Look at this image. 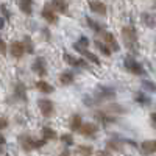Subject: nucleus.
Returning <instances> with one entry per match:
<instances>
[{
    "mask_svg": "<svg viewBox=\"0 0 156 156\" xmlns=\"http://www.w3.org/2000/svg\"><path fill=\"white\" fill-rule=\"evenodd\" d=\"M123 66H125V69H126L128 72H131V73H134V75H144V73H145L144 67H142V64H139L133 56H125Z\"/></svg>",
    "mask_w": 156,
    "mask_h": 156,
    "instance_id": "2",
    "label": "nucleus"
},
{
    "mask_svg": "<svg viewBox=\"0 0 156 156\" xmlns=\"http://www.w3.org/2000/svg\"><path fill=\"white\" fill-rule=\"evenodd\" d=\"M122 37H123V42H125L128 50H131V51L137 50V34H136V30L133 27H123Z\"/></svg>",
    "mask_w": 156,
    "mask_h": 156,
    "instance_id": "1",
    "label": "nucleus"
},
{
    "mask_svg": "<svg viewBox=\"0 0 156 156\" xmlns=\"http://www.w3.org/2000/svg\"><path fill=\"white\" fill-rule=\"evenodd\" d=\"M23 45H25V51H27V53H33V51H34V47H33V42H31L30 36H25Z\"/></svg>",
    "mask_w": 156,
    "mask_h": 156,
    "instance_id": "26",
    "label": "nucleus"
},
{
    "mask_svg": "<svg viewBox=\"0 0 156 156\" xmlns=\"http://www.w3.org/2000/svg\"><path fill=\"white\" fill-rule=\"evenodd\" d=\"M134 100H136L137 103H142V105H150V98H148L145 94H142V92L134 94Z\"/></svg>",
    "mask_w": 156,
    "mask_h": 156,
    "instance_id": "25",
    "label": "nucleus"
},
{
    "mask_svg": "<svg viewBox=\"0 0 156 156\" xmlns=\"http://www.w3.org/2000/svg\"><path fill=\"white\" fill-rule=\"evenodd\" d=\"M2 12H3V19L8 20V19H9V12H8V9H6L5 5H2Z\"/></svg>",
    "mask_w": 156,
    "mask_h": 156,
    "instance_id": "31",
    "label": "nucleus"
},
{
    "mask_svg": "<svg viewBox=\"0 0 156 156\" xmlns=\"http://www.w3.org/2000/svg\"><path fill=\"white\" fill-rule=\"evenodd\" d=\"M51 6L55 8V11L58 12H67V3L66 0H51Z\"/></svg>",
    "mask_w": 156,
    "mask_h": 156,
    "instance_id": "18",
    "label": "nucleus"
},
{
    "mask_svg": "<svg viewBox=\"0 0 156 156\" xmlns=\"http://www.w3.org/2000/svg\"><path fill=\"white\" fill-rule=\"evenodd\" d=\"M19 8L23 14L30 16L33 12V0H19Z\"/></svg>",
    "mask_w": 156,
    "mask_h": 156,
    "instance_id": "16",
    "label": "nucleus"
},
{
    "mask_svg": "<svg viewBox=\"0 0 156 156\" xmlns=\"http://www.w3.org/2000/svg\"><path fill=\"white\" fill-rule=\"evenodd\" d=\"M97 94H100V95H97L98 98H112L115 95V90L114 89H109V87L100 86V87H97Z\"/></svg>",
    "mask_w": 156,
    "mask_h": 156,
    "instance_id": "17",
    "label": "nucleus"
},
{
    "mask_svg": "<svg viewBox=\"0 0 156 156\" xmlns=\"http://www.w3.org/2000/svg\"><path fill=\"white\" fill-rule=\"evenodd\" d=\"M9 51L14 58H22L23 53H25V45L23 42H19V41H12L11 45H9Z\"/></svg>",
    "mask_w": 156,
    "mask_h": 156,
    "instance_id": "7",
    "label": "nucleus"
},
{
    "mask_svg": "<svg viewBox=\"0 0 156 156\" xmlns=\"http://www.w3.org/2000/svg\"><path fill=\"white\" fill-rule=\"evenodd\" d=\"M101 34H103V39H105V42L108 44V47H109L112 51H119V50H120V45H119V42H117V39H115L111 33H108V31H101Z\"/></svg>",
    "mask_w": 156,
    "mask_h": 156,
    "instance_id": "10",
    "label": "nucleus"
},
{
    "mask_svg": "<svg viewBox=\"0 0 156 156\" xmlns=\"http://www.w3.org/2000/svg\"><path fill=\"white\" fill-rule=\"evenodd\" d=\"M37 108H39V111H41V114L44 117H51L53 115V111H55L53 101L48 100V98H39L37 100Z\"/></svg>",
    "mask_w": 156,
    "mask_h": 156,
    "instance_id": "3",
    "label": "nucleus"
},
{
    "mask_svg": "<svg viewBox=\"0 0 156 156\" xmlns=\"http://www.w3.org/2000/svg\"><path fill=\"white\" fill-rule=\"evenodd\" d=\"M83 126V122H81V115L80 114H73L72 117H70V125H69V128H70V131H80V128Z\"/></svg>",
    "mask_w": 156,
    "mask_h": 156,
    "instance_id": "14",
    "label": "nucleus"
},
{
    "mask_svg": "<svg viewBox=\"0 0 156 156\" xmlns=\"http://www.w3.org/2000/svg\"><path fill=\"white\" fill-rule=\"evenodd\" d=\"M73 48L76 50V51H80V53L87 59V61H90V62H94L95 66H100V59L97 58V55H94V53H90V51L87 50V48H83V47H80V45H76V44H73Z\"/></svg>",
    "mask_w": 156,
    "mask_h": 156,
    "instance_id": "6",
    "label": "nucleus"
},
{
    "mask_svg": "<svg viewBox=\"0 0 156 156\" xmlns=\"http://www.w3.org/2000/svg\"><path fill=\"white\" fill-rule=\"evenodd\" d=\"M86 22H87V25H89V27L90 28H92V30H95V31H103V28L100 27V23H97L94 19H90V17H86Z\"/></svg>",
    "mask_w": 156,
    "mask_h": 156,
    "instance_id": "27",
    "label": "nucleus"
},
{
    "mask_svg": "<svg viewBox=\"0 0 156 156\" xmlns=\"http://www.w3.org/2000/svg\"><path fill=\"white\" fill-rule=\"evenodd\" d=\"M36 87H37L39 92H42V94H51V92L55 90L53 86H51L50 83H47V81H44V80L36 81Z\"/></svg>",
    "mask_w": 156,
    "mask_h": 156,
    "instance_id": "15",
    "label": "nucleus"
},
{
    "mask_svg": "<svg viewBox=\"0 0 156 156\" xmlns=\"http://www.w3.org/2000/svg\"><path fill=\"white\" fill-rule=\"evenodd\" d=\"M31 69H33V72H36L37 75H41V76L47 75V66H45V61L42 58H36Z\"/></svg>",
    "mask_w": 156,
    "mask_h": 156,
    "instance_id": "11",
    "label": "nucleus"
},
{
    "mask_svg": "<svg viewBox=\"0 0 156 156\" xmlns=\"http://www.w3.org/2000/svg\"><path fill=\"white\" fill-rule=\"evenodd\" d=\"M62 156H67V154H62Z\"/></svg>",
    "mask_w": 156,
    "mask_h": 156,
    "instance_id": "35",
    "label": "nucleus"
},
{
    "mask_svg": "<svg viewBox=\"0 0 156 156\" xmlns=\"http://www.w3.org/2000/svg\"><path fill=\"white\" fill-rule=\"evenodd\" d=\"M150 120H151V125L156 128V112H153L151 114V117H150Z\"/></svg>",
    "mask_w": 156,
    "mask_h": 156,
    "instance_id": "33",
    "label": "nucleus"
},
{
    "mask_svg": "<svg viewBox=\"0 0 156 156\" xmlns=\"http://www.w3.org/2000/svg\"><path fill=\"white\" fill-rule=\"evenodd\" d=\"M14 92H16V95H17L20 100H27V89H25V86H23L22 83H17V84H16Z\"/></svg>",
    "mask_w": 156,
    "mask_h": 156,
    "instance_id": "20",
    "label": "nucleus"
},
{
    "mask_svg": "<svg viewBox=\"0 0 156 156\" xmlns=\"http://www.w3.org/2000/svg\"><path fill=\"white\" fill-rule=\"evenodd\" d=\"M42 134H44V139H55L56 137V133H55V129H51L50 126H44L42 128Z\"/></svg>",
    "mask_w": 156,
    "mask_h": 156,
    "instance_id": "24",
    "label": "nucleus"
},
{
    "mask_svg": "<svg viewBox=\"0 0 156 156\" xmlns=\"http://www.w3.org/2000/svg\"><path fill=\"white\" fill-rule=\"evenodd\" d=\"M59 81H61V84H64V86L72 84V83H73V73H72V72H62V73L59 75Z\"/></svg>",
    "mask_w": 156,
    "mask_h": 156,
    "instance_id": "19",
    "label": "nucleus"
},
{
    "mask_svg": "<svg viewBox=\"0 0 156 156\" xmlns=\"http://www.w3.org/2000/svg\"><path fill=\"white\" fill-rule=\"evenodd\" d=\"M142 20H144V23L147 25V27H150V28H154L156 27V22H154L153 16H150L148 12H144V14H142Z\"/></svg>",
    "mask_w": 156,
    "mask_h": 156,
    "instance_id": "22",
    "label": "nucleus"
},
{
    "mask_svg": "<svg viewBox=\"0 0 156 156\" xmlns=\"http://www.w3.org/2000/svg\"><path fill=\"white\" fill-rule=\"evenodd\" d=\"M42 17L48 22V23H56L58 22V16H56V12H55V8L51 6V3H47L44 8H42Z\"/></svg>",
    "mask_w": 156,
    "mask_h": 156,
    "instance_id": "4",
    "label": "nucleus"
},
{
    "mask_svg": "<svg viewBox=\"0 0 156 156\" xmlns=\"http://www.w3.org/2000/svg\"><path fill=\"white\" fill-rule=\"evenodd\" d=\"M76 45H80V47H83V48H87V45H89V39L86 37V36H81L80 37V41L78 42H75Z\"/></svg>",
    "mask_w": 156,
    "mask_h": 156,
    "instance_id": "30",
    "label": "nucleus"
},
{
    "mask_svg": "<svg viewBox=\"0 0 156 156\" xmlns=\"http://www.w3.org/2000/svg\"><path fill=\"white\" fill-rule=\"evenodd\" d=\"M61 140H62V144H66L67 147L73 145V137H72V134H62V136H61Z\"/></svg>",
    "mask_w": 156,
    "mask_h": 156,
    "instance_id": "29",
    "label": "nucleus"
},
{
    "mask_svg": "<svg viewBox=\"0 0 156 156\" xmlns=\"http://www.w3.org/2000/svg\"><path fill=\"white\" fill-rule=\"evenodd\" d=\"M95 45H97V48L101 51L103 55H106V56H109V55H111V51H112V50L108 47V44H106V42H100L98 39H97V41H95Z\"/></svg>",
    "mask_w": 156,
    "mask_h": 156,
    "instance_id": "21",
    "label": "nucleus"
},
{
    "mask_svg": "<svg viewBox=\"0 0 156 156\" xmlns=\"http://www.w3.org/2000/svg\"><path fill=\"white\" fill-rule=\"evenodd\" d=\"M111 108V111H117V112H123L125 109H122V106H119V105H114V106H109Z\"/></svg>",
    "mask_w": 156,
    "mask_h": 156,
    "instance_id": "32",
    "label": "nucleus"
},
{
    "mask_svg": "<svg viewBox=\"0 0 156 156\" xmlns=\"http://www.w3.org/2000/svg\"><path fill=\"white\" fill-rule=\"evenodd\" d=\"M89 8L92 12H95V14H100V16H106V5L100 2V0H90L89 2Z\"/></svg>",
    "mask_w": 156,
    "mask_h": 156,
    "instance_id": "5",
    "label": "nucleus"
},
{
    "mask_svg": "<svg viewBox=\"0 0 156 156\" xmlns=\"http://www.w3.org/2000/svg\"><path fill=\"white\" fill-rule=\"evenodd\" d=\"M64 59H66V62L67 64H70V66H73V67H86L87 66V62L84 61V59H81V58H73V56H70V55H64Z\"/></svg>",
    "mask_w": 156,
    "mask_h": 156,
    "instance_id": "13",
    "label": "nucleus"
},
{
    "mask_svg": "<svg viewBox=\"0 0 156 156\" xmlns=\"http://www.w3.org/2000/svg\"><path fill=\"white\" fill-rule=\"evenodd\" d=\"M2 53L6 55V44H5V42H2Z\"/></svg>",
    "mask_w": 156,
    "mask_h": 156,
    "instance_id": "34",
    "label": "nucleus"
},
{
    "mask_svg": "<svg viewBox=\"0 0 156 156\" xmlns=\"http://www.w3.org/2000/svg\"><path fill=\"white\" fill-rule=\"evenodd\" d=\"M19 142H20V145H22V148L23 150H33V148H37V140H33L30 136H25V134H22V136H19Z\"/></svg>",
    "mask_w": 156,
    "mask_h": 156,
    "instance_id": "9",
    "label": "nucleus"
},
{
    "mask_svg": "<svg viewBox=\"0 0 156 156\" xmlns=\"http://www.w3.org/2000/svg\"><path fill=\"white\" fill-rule=\"evenodd\" d=\"M78 153H80V156H90L94 153V150L89 145H78Z\"/></svg>",
    "mask_w": 156,
    "mask_h": 156,
    "instance_id": "23",
    "label": "nucleus"
},
{
    "mask_svg": "<svg viewBox=\"0 0 156 156\" xmlns=\"http://www.w3.org/2000/svg\"><path fill=\"white\" fill-rule=\"evenodd\" d=\"M142 86H144L148 92H154L156 94V84L153 83V81H150V80H144L142 81Z\"/></svg>",
    "mask_w": 156,
    "mask_h": 156,
    "instance_id": "28",
    "label": "nucleus"
},
{
    "mask_svg": "<svg viewBox=\"0 0 156 156\" xmlns=\"http://www.w3.org/2000/svg\"><path fill=\"white\" fill-rule=\"evenodd\" d=\"M140 151L145 156L156 153V139H150V140H144L140 144Z\"/></svg>",
    "mask_w": 156,
    "mask_h": 156,
    "instance_id": "8",
    "label": "nucleus"
},
{
    "mask_svg": "<svg viewBox=\"0 0 156 156\" xmlns=\"http://www.w3.org/2000/svg\"><path fill=\"white\" fill-rule=\"evenodd\" d=\"M97 131H98V126L95 123L87 122V123H83V126L80 128V131H78V133H80L81 136H94Z\"/></svg>",
    "mask_w": 156,
    "mask_h": 156,
    "instance_id": "12",
    "label": "nucleus"
}]
</instances>
